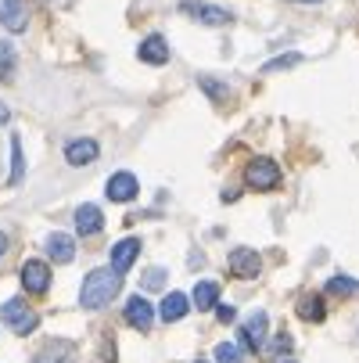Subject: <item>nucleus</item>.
Returning a JSON list of instances; mask_svg holds the SVG:
<instances>
[{"label":"nucleus","mask_w":359,"mask_h":363,"mask_svg":"<svg viewBox=\"0 0 359 363\" xmlns=\"http://www.w3.org/2000/svg\"><path fill=\"white\" fill-rule=\"evenodd\" d=\"M122 291V277L115 270H90L79 291V306L83 309H105L115 295Z\"/></svg>","instance_id":"obj_1"},{"label":"nucleus","mask_w":359,"mask_h":363,"mask_svg":"<svg viewBox=\"0 0 359 363\" xmlns=\"http://www.w3.org/2000/svg\"><path fill=\"white\" fill-rule=\"evenodd\" d=\"M244 184H248L251 191H273V187L280 184L277 162H270V159H251V162L244 166Z\"/></svg>","instance_id":"obj_2"},{"label":"nucleus","mask_w":359,"mask_h":363,"mask_svg":"<svg viewBox=\"0 0 359 363\" xmlns=\"http://www.w3.org/2000/svg\"><path fill=\"white\" fill-rule=\"evenodd\" d=\"M0 317H4L8 320V328L15 331V335H33L36 331V313H33V309L22 302V298H8L4 302V309H0Z\"/></svg>","instance_id":"obj_3"},{"label":"nucleus","mask_w":359,"mask_h":363,"mask_svg":"<svg viewBox=\"0 0 359 363\" xmlns=\"http://www.w3.org/2000/svg\"><path fill=\"white\" fill-rule=\"evenodd\" d=\"M230 274L234 277H244V281L259 277L263 274V255L251 252V248H234L230 252Z\"/></svg>","instance_id":"obj_4"},{"label":"nucleus","mask_w":359,"mask_h":363,"mask_svg":"<svg viewBox=\"0 0 359 363\" xmlns=\"http://www.w3.org/2000/svg\"><path fill=\"white\" fill-rule=\"evenodd\" d=\"M266 331H270V317H266V313H251V317L241 324V342H244L251 352H263V349H266Z\"/></svg>","instance_id":"obj_5"},{"label":"nucleus","mask_w":359,"mask_h":363,"mask_svg":"<svg viewBox=\"0 0 359 363\" xmlns=\"http://www.w3.org/2000/svg\"><path fill=\"white\" fill-rule=\"evenodd\" d=\"M183 15L198 18L201 26H227V22H234V15H230L227 8H216V4H201V0H187V4H183Z\"/></svg>","instance_id":"obj_6"},{"label":"nucleus","mask_w":359,"mask_h":363,"mask_svg":"<svg viewBox=\"0 0 359 363\" xmlns=\"http://www.w3.org/2000/svg\"><path fill=\"white\" fill-rule=\"evenodd\" d=\"M22 288L29 295H43L50 288V270L47 263H40V259H29V263L22 267Z\"/></svg>","instance_id":"obj_7"},{"label":"nucleus","mask_w":359,"mask_h":363,"mask_svg":"<svg viewBox=\"0 0 359 363\" xmlns=\"http://www.w3.org/2000/svg\"><path fill=\"white\" fill-rule=\"evenodd\" d=\"M137 255H140V238H122V241L112 248V270L122 277V274L137 263Z\"/></svg>","instance_id":"obj_8"},{"label":"nucleus","mask_w":359,"mask_h":363,"mask_svg":"<svg viewBox=\"0 0 359 363\" xmlns=\"http://www.w3.org/2000/svg\"><path fill=\"white\" fill-rule=\"evenodd\" d=\"M25 22H29L25 0H0V26L11 29V33H22Z\"/></svg>","instance_id":"obj_9"},{"label":"nucleus","mask_w":359,"mask_h":363,"mask_svg":"<svg viewBox=\"0 0 359 363\" xmlns=\"http://www.w3.org/2000/svg\"><path fill=\"white\" fill-rule=\"evenodd\" d=\"M47 255H50V263H72V259H76V241H72V234L55 230V234L47 238Z\"/></svg>","instance_id":"obj_10"},{"label":"nucleus","mask_w":359,"mask_h":363,"mask_svg":"<svg viewBox=\"0 0 359 363\" xmlns=\"http://www.w3.org/2000/svg\"><path fill=\"white\" fill-rule=\"evenodd\" d=\"M137 191H140V184H137L133 173H115V177L108 180V187H105V194H108L112 201H133Z\"/></svg>","instance_id":"obj_11"},{"label":"nucleus","mask_w":359,"mask_h":363,"mask_svg":"<svg viewBox=\"0 0 359 363\" xmlns=\"http://www.w3.org/2000/svg\"><path fill=\"white\" fill-rule=\"evenodd\" d=\"M101 227H105V216H101L97 205H79L76 209V234L93 238V234H101Z\"/></svg>","instance_id":"obj_12"},{"label":"nucleus","mask_w":359,"mask_h":363,"mask_svg":"<svg viewBox=\"0 0 359 363\" xmlns=\"http://www.w3.org/2000/svg\"><path fill=\"white\" fill-rule=\"evenodd\" d=\"M140 62H147V65H166V62H169V43H166V36L151 33V36L140 43Z\"/></svg>","instance_id":"obj_13"},{"label":"nucleus","mask_w":359,"mask_h":363,"mask_svg":"<svg viewBox=\"0 0 359 363\" xmlns=\"http://www.w3.org/2000/svg\"><path fill=\"white\" fill-rule=\"evenodd\" d=\"M151 317H155V309H151V302H147L144 295H133V298L126 302V320H130L137 331H147V328H151Z\"/></svg>","instance_id":"obj_14"},{"label":"nucleus","mask_w":359,"mask_h":363,"mask_svg":"<svg viewBox=\"0 0 359 363\" xmlns=\"http://www.w3.org/2000/svg\"><path fill=\"white\" fill-rule=\"evenodd\" d=\"M65 159H69V166H90L97 159V140H86V137L72 140L65 147Z\"/></svg>","instance_id":"obj_15"},{"label":"nucleus","mask_w":359,"mask_h":363,"mask_svg":"<svg viewBox=\"0 0 359 363\" xmlns=\"http://www.w3.org/2000/svg\"><path fill=\"white\" fill-rule=\"evenodd\" d=\"M187 309H190V298L183 295V291H169L166 298H162V320H169V324H176V320H183L187 317Z\"/></svg>","instance_id":"obj_16"},{"label":"nucleus","mask_w":359,"mask_h":363,"mask_svg":"<svg viewBox=\"0 0 359 363\" xmlns=\"http://www.w3.org/2000/svg\"><path fill=\"white\" fill-rule=\"evenodd\" d=\"M33 363H72V345L69 342H47L33 356Z\"/></svg>","instance_id":"obj_17"},{"label":"nucleus","mask_w":359,"mask_h":363,"mask_svg":"<svg viewBox=\"0 0 359 363\" xmlns=\"http://www.w3.org/2000/svg\"><path fill=\"white\" fill-rule=\"evenodd\" d=\"M324 298H320V291H309V295H302L298 298V317L302 320H309V324H317V320H324Z\"/></svg>","instance_id":"obj_18"},{"label":"nucleus","mask_w":359,"mask_h":363,"mask_svg":"<svg viewBox=\"0 0 359 363\" xmlns=\"http://www.w3.org/2000/svg\"><path fill=\"white\" fill-rule=\"evenodd\" d=\"M194 306L201 309H216L220 306V284L216 281H198V288H194Z\"/></svg>","instance_id":"obj_19"},{"label":"nucleus","mask_w":359,"mask_h":363,"mask_svg":"<svg viewBox=\"0 0 359 363\" xmlns=\"http://www.w3.org/2000/svg\"><path fill=\"white\" fill-rule=\"evenodd\" d=\"M198 86H201L205 94H209V97L216 101V105H223V101L230 97L227 83H223V79H216V76H198Z\"/></svg>","instance_id":"obj_20"},{"label":"nucleus","mask_w":359,"mask_h":363,"mask_svg":"<svg viewBox=\"0 0 359 363\" xmlns=\"http://www.w3.org/2000/svg\"><path fill=\"white\" fill-rule=\"evenodd\" d=\"M0 79L4 83L15 79V47L8 40H0Z\"/></svg>","instance_id":"obj_21"},{"label":"nucleus","mask_w":359,"mask_h":363,"mask_svg":"<svg viewBox=\"0 0 359 363\" xmlns=\"http://www.w3.org/2000/svg\"><path fill=\"white\" fill-rule=\"evenodd\" d=\"M25 177V155H22V137H11V184H22Z\"/></svg>","instance_id":"obj_22"},{"label":"nucleus","mask_w":359,"mask_h":363,"mask_svg":"<svg viewBox=\"0 0 359 363\" xmlns=\"http://www.w3.org/2000/svg\"><path fill=\"white\" fill-rule=\"evenodd\" d=\"M166 281H169V274H166V267H151L144 277H140V284H144V291H162L166 288Z\"/></svg>","instance_id":"obj_23"},{"label":"nucleus","mask_w":359,"mask_h":363,"mask_svg":"<svg viewBox=\"0 0 359 363\" xmlns=\"http://www.w3.org/2000/svg\"><path fill=\"white\" fill-rule=\"evenodd\" d=\"M216 359H220V363H244V352H241V345H234V342H220V345H216Z\"/></svg>","instance_id":"obj_24"},{"label":"nucleus","mask_w":359,"mask_h":363,"mask_svg":"<svg viewBox=\"0 0 359 363\" xmlns=\"http://www.w3.org/2000/svg\"><path fill=\"white\" fill-rule=\"evenodd\" d=\"M298 62H302V55H295V50H291V55H280V58L266 62V65H263V72H280V69H295Z\"/></svg>","instance_id":"obj_25"},{"label":"nucleus","mask_w":359,"mask_h":363,"mask_svg":"<svg viewBox=\"0 0 359 363\" xmlns=\"http://www.w3.org/2000/svg\"><path fill=\"white\" fill-rule=\"evenodd\" d=\"M327 291H334V295H355V291H359V281H348V277H331V281H327Z\"/></svg>","instance_id":"obj_26"},{"label":"nucleus","mask_w":359,"mask_h":363,"mask_svg":"<svg viewBox=\"0 0 359 363\" xmlns=\"http://www.w3.org/2000/svg\"><path fill=\"white\" fill-rule=\"evenodd\" d=\"M263 352H270V356H287V352H291V335H277L273 345H266Z\"/></svg>","instance_id":"obj_27"},{"label":"nucleus","mask_w":359,"mask_h":363,"mask_svg":"<svg viewBox=\"0 0 359 363\" xmlns=\"http://www.w3.org/2000/svg\"><path fill=\"white\" fill-rule=\"evenodd\" d=\"M216 317H220V324H234V320H237L234 306H216Z\"/></svg>","instance_id":"obj_28"},{"label":"nucleus","mask_w":359,"mask_h":363,"mask_svg":"<svg viewBox=\"0 0 359 363\" xmlns=\"http://www.w3.org/2000/svg\"><path fill=\"white\" fill-rule=\"evenodd\" d=\"M11 119V112H8V105H4V101H0V126H4Z\"/></svg>","instance_id":"obj_29"},{"label":"nucleus","mask_w":359,"mask_h":363,"mask_svg":"<svg viewBox=\"0 0 359 363\" xmlns=\"http://www.w3.org/2000/svg\"><path fill=\"white\" fill-rule=\"evenodd\" d=\"M4 248H8V238H4V234H0V255H4Z\"/></svg>","instance_id":"obj_30"},{"label":"nucleus","mask_w":359,"mask_h":363,"mask_svg":"<svg viewBox=\"0 0 359 363\" xmlns=\"http://www.w3.org/2000/svg\"><path fill=\"white\" fill-rule=\"evenodd\" d=\"M298 4H313V0H298Z\"/></svg>","instance_id":"obj_31"},{"label":"nucleus","mask_w":359,"mask_h":363,"mask_svg":"<svg viewBox=\"0 0 359 363\" xmlns=\"http://www.w3.org/2000/svg\"><path fill=\"white\" fill-rule=\"evenodd\" d=\"M194 363H209V359H194Z\"/></svg>","instance_id":"obj_32"}]
</instances>
